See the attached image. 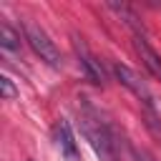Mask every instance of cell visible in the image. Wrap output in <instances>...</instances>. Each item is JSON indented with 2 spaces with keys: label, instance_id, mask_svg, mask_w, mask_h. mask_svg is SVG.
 I'll return each instance as SVG.
<instances>
[{
  "label": "cell",
  "instance_id": "4",
  "mask_svg": "<svg viewBox=\"0 0 161 161\" xmlns=\"http://www.w3.org/2000/svg\"><path fill=\"white\" fill-rule=\"evenodd\" d=\"M73 48H75V55H78V65H80L83 75H86L91 83H96V86H103V83H106L103 68H101V63H98V60L91 55V50L86 48V43H80V38H75V40H73Z\"/></svg>",
  "mask_w": 161,
  "mask_h": 161
},
{
  "label": "cell",
  "instance_id": "8",
  "mask_svg": "<svg viewBox=\"0 0 161 161\" xmlns=\"http://www.w3.org/2000/svg\"><path fill=\"white\" fill-rule=\"evenodd\" d=\"M0 45H3L5 50H10V53L20 50V35H18L8 23H3V25H0Z\"/></svg>",
  "mask_w": 161,
  "mask_h": 161
},
{
  "label": "cell",
  "instance_id": "2",
  "mask_svg": "<svg viewBox=\"0 0 161 161\" xmlns=\"http://www.w3.org/2000/svg\"><path fill=\"white\" fill-rule=\"evenodd\" d=\"M23 30H25V40L33 48V53L43 63H48L50 68H60V50L55 48V43L50 40V35L40 25H35L33 20H25L23 23Z\"/></svg>",
  "mask_w": 161,
  "mask_h": 161
},
{
  "label": "cell",
  "instance_id": "9",
  "mask_svg": "<svg viewBox=\"0 0 161 161\" xmlns=\"http://www.w3.org/2000/svg\"><path fill=\"white\" fill-rule=\"evenodd\" d=\"M0 93H3L5 101H13V98L18 96V88L13 86V80H10L8 75H0Z\"/></svg>",
  "mask_w": 161,
  "mask_h": 161
},
{
  "label": "cell",
  "instance_id": "10",
  "mask_svg": "<svg viewBox=\"0 0 161 161\" xmlns=\"http://www.w3.org/2000/svg\"><path fill=\"white\" fill-rule=\"evenodd\" d=\"M131 153H133V158L136 161H153L148 153H143V151H136V148H131Z\"/></svg>",
  "mask_w": 161,
  "mask_h": 161
},
{
  "label": "cell",
  "instance_id": "3",
  "mask_svg": "<svg viewBox=\"0 0 161 161\" xmlns=\"http://www.w3.org/2000/svg\"><path fill=\"white\" fill-rule=\"evenodd\" d=\"M113 75L118 78V83L121 86H126L148 111H153V96H151V91H148V86L141 80V75L136 73V70H131L128 65H123V63H113Z\"/></svg>",
  "mask_w": 161,
  "mask_h": 161
},
{
  "label": "cell",
  "instance_id": "6",
  "mask_svg": "<svg viewBox=\"0 0 161 161\" xmlns=\"http://www.w3.org/2000/svg\"><path fill=\"white\" fill-rule=\"evenodd\" d=\"M55 133H58V146H60V153H63L68 161H78V146H75V136H73V131H70V123L60 118V121H58Z\"/></svg>",
  "mask_w": 161,
  "mask_h": 161
},
{
  "label": "cell",
  "instance_id": "5",
  "mask_svg": "<svg viewBox=\"0 0 161 161\" xmlns=\"http://www.w3.org/2000/svg\"><path fill=\"white\" fill-rule=\"evenodd\" d=\"M133 48H136V53H138V58H141V63L146 65V70L153 75V78H158L161 80V55L146 43V38L143 35H136L133 38Z\"/></svg>",
  "mask_w": 161,
  "mask_h": 161
},
{
  "label": "cell",
  "instance_id": "7",
  "mask_svg": "<svg viewBox=\"0 0 161 161\" xmlns=\"http://www.w3.org/2000/svg\"><path fill=\"white\" fill-rule=\"evenodd\" d=\"M106 8H108V10H113V13L123 20V25H128L136 35H143V23H141V18H138V15H136L126 3H113V0H108V3H106Z\"/></svg>",
  "mask_w": 161,
  "mask_h": 161
},
{
  "label": "cell",
  "instance_id": "1",
  "mask_svg": "<svg viewBox=\"0 0 161 161\" xmlns=\"http://www.w3.org/2000/svg\"><path fill=\"white\" fill-rule=\"evenodd\" d=\"M80 128H83L88 143L93 146V151L101 161H118L116 158V141H113L108 126L96 116V111L88 103L83 106V113H80Z\"/></svg>",
  "mask_w": 161,
  "mask_h": 161
}]
</instances>
